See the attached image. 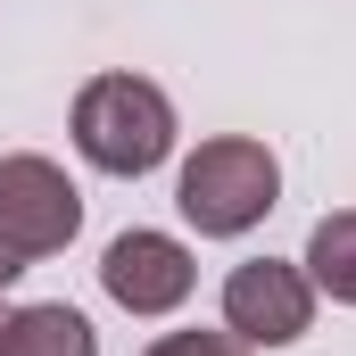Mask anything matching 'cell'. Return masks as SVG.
Wrapping results in <instances>:
<instances>
[{"mask_svg":"<svg viewBox=\"0 0 356 356\" xmlns=\"http://www.w3.org/2000/svg\"><path fill=\"white\" fill-rule=\"evenodd\" d=\"M273 199H282V166H273L266 141H249V133L199 141V149L182 158V182H175V207H182V224H191L199 241H241V232H257L273 216Z\"/></svg>","mask_w":356,"mask_h":356,"instance_id":"1","label":"cell"},{"mask_svg":"<svg viewBox=\"0 0 356 356\" xmlns=\"http://www.w3.org/2000/svg\"><path fill=\"white\" fill-rule=\"evenodd\" d=\"M75 149L99 175H149L175 158V99L141 75H91L75 91Z\"/></svg>","mask_w":356,"mask_h":356,"instance_id":"2","label":"cell"},{"mask_svg":"<svg viewBox=\"0 0 356 356\" xmlns=\"http://www.w3.org/2000/svg\"><path fill=\"white\" fill-rule=\"evenodd\" d=\"M0 232H8V249L33 266V257H58L75 232H83V191L67 182V166H50V158H33V149H17V158H0Z\"/></svg>","mask_w":356,"mask_h":356,"instance_id":"3","label":"cell"},{"mask_svg":"<svg viewBox=\"0 0 356 356\" xmlns=\"http://www.w3.org/2000/svg\"><path fill=\"white\" fill-rule=\"evenodd\" d=\"M307 323H315V282L298 266H282V257L232 266V282H224V332H232V340H249V348H290V340H307Z\"/></svg>","mask_w":356,"mask_h":356,"instance_id":"4","label":"cell"},{"mask_svg":"<svg viewBox=\"0 0 356 356\" xmlns=\"http://www.w3.org/2000/svg\"><path fill=\"white\" fill-rule=\"evenodd\" d=\"M99 282L124 315H175L191 298V282H199V266H191V249L175 232H116L108 257H99Z\"/></svg>","mask_w":356,"mask_h":356,"instance_id":"5","label":"cell"},{"mask_svg":"<svg viewBox=\"0 0 356 356\" xmlns=\"http://www.w3.org/2000/svg\"><path fill=\"white\" fill-rule=\"evenodd\" d=\"M0 356H99V332H91L75 307H17L8 315V340H0Z\"/></svg>","mask_w":356,"mask_h":356,"instance_id":"6","label":"cell"},{"mask_svg":"<svg viewBox=\"0 0 356 356\" xmlns=\"http://www.w3.org/2000/svg\"><path fill=\"white\" fill-rule=\"evenodd\" d=\"M307 282H315L323 298L356 307V207H340V216L315 224V241H307Z\"/></svg>","mask_w":356,"mask_h":356,"instance_id":"7","label":"cell"},{"mask_svg":"<svg viewBox=\"0 0 356 356\" xmlns=\"http://www.w3.org/2000/svg\"><path fill=\"white\" fill-rule=\"evenodd\" d=\"M149 356H249V340H232V332H166V340H149Z\"/></svg>","mask_w":356,"mask_h":356,"instance_id":"8","label":"cell"},{"mask_svg":"<svg viewBox=\"0 0 356 356\" xmlns=\"http://www.w3.org/2000/svg\"><path fill=\"white\" fill-rule=\"evenodd\" d=\"M17 273H25V257H17V249H8V232H0V290H8Z\"/></svg>","mask_w":356,"mask_h":356,"instance_id":"9","label":"cell"},{"mask_svg":"<svg viewBox=\"0 0 356 356\" xmlns=\"http://www.w3.org/2000/svg\"><path fill=\"white\" fill-rule=\"evenodd\" d=\"M0 340H8V315H0Z\"/></svg>","mask_w":356,"mask_h":356,"instance_id":"10","label":"cell"}]
</instances>
